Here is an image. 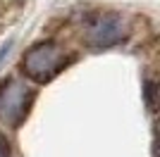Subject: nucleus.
I'll return each instance as SVG.
<instances>
[{
  "label": "nucleus",
  "mask_w": 160,
  "mask_h": 157,
  "mask_svg": "<svg viewBox=\"0 0 160 157\" xmlns=\"http://www.w3.org/2000/svg\"><path fill=\"white\" fill-rule=\"evenodd\" d=\"M67 62H69V55H67V50L60 43L41 40V43H33L24 52L22 72L27 74V78L36 81V83H48L65 69Z\"/></svg>",
  "instance_id": "nucleus-1"
},
{
  "label": "nucleus",
  "mask_w": 160,
  "mask_h": 157,
  "mask_svg": "<svg viewBox=\"0 0 160 157\" xmlns=\"http://www.w3.org/2000/svg\"><path fill=\"white\" fill-rule=\"evenodd\" d=\"M0 157H12V148H10V140H7L2 133H0Z\"/></svg>",
  "instance_id": "nucleus-4"
},
{
  "label": "nucleus",
  "mask_w": 160,
  "mask_h": 157,
  "mask_svg": "<svg viewBox=\"0 0 160 157\" xmlns=\"http://www.w3.org/2000/svg\"><path fill=\"white\" fill-rule=\"evenodd\" d=\"M36 93L17 78H7L0 83V121L7 126H19L27 119Z\"/></svg>",
  "instance_id": "nucleus-3"
},
{
  "label": "nucleus",
  "mask_w": 160,
  "mask_h": 157,
  "mask_svg": "<svg viewBox=\"0 0 160 157\" xmlns=\"http://www.w3.org/2000/svg\"><path fill=\"white\" fill-rule=\"evenodd\" d=\"M129 36V26L122 14L115 12H96L84 17L81 24V40L86 48H112Z\"/></svg>",
  "instance_id": "nucleus-2"
}]
</instances>
